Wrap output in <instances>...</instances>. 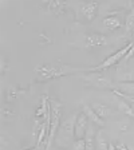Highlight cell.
<instances>
[{
	"mask_svg": "<svg viewBox=\"0 0 134 150\" xmlns=\"http://www.w3.org/2000/svg\"><path fill=\"white\" fill-rule=\"evenodd\" d=\"M86 67H72L70 64H40L39 67L35 69V74H36V79L35 82H47L50 79H55L59 76H65L69 74H75V72H84Z\"/></svg>",
	"mask_w": 134,
	"mask_h": 150,
	"instance_id": "1",
	"label": "cell"
},
{
	"mask_svg": "<svg viewBox=\"0 0 134 150\" xmlns=\"http://www.w3.org/2000/svg\"><path fill=\"white\" fill-rule=\"evenodd\" d=\"M78 114L70 115L65 122H62L59 125V129L56 131L55 141L59 147H66L69 145H72L71 141L75 138V121H77Z\"/></svg>",
	"mask_w": 134,
	"mask_h": 150,
	"instance_id": "2",
	"label": "cell"
},
{
	"mask_svg": "<svg viewBox=\"0 0 134 150\" xmlns=\"http://www.w3.org/2000/svg\"><path fill=\"white\" fill-rule=\"evenodd\" d=\"M131 47H133V42H130V43H128L125 47L119 48L117 52H114L110 56H107L106 59L103 60V62H101L99 64L94 66V67H86V69H84V72H101V71H103V70L110 69L111 66L118 64L121 60L125 59V56L128 55L129 50H130Z\"/></svg>",
	"mask_w": 134,
	"mask_h": 150,
	"instance_id": "3",
	"label": "cell"
},
{
	"mask_svg": "<svg viewBox=\"0 0 134 150\" xmlns=\"http://www.w3.org/2000/svg\"><path fill=\"white\" fill-rule=\"evenodd\" d=\"M89 86L97 88H105V90H114V84L107 76L102 74V72H84L81 76Z\"/></svg>",
	"mask_w": 134,
	"mask_h": 150,
	"instance_id": "4",
	"label": "cell"
},
{
	"mask_svg": "<svg viewBox=\"0 0 134 150\" xmlns=\"http://www.w3.org/2000/svg\"><path fill=\"white\" fill-rule=\"evenodd\" d=\"M83 46L86 48H94V47L110 46V38L103 34H87L84 36Z\"/></svg>",
	"mask_w": 134,
	"mask_h": 150,
	"instance_id": "5",
	"label": "cell"
},
{
	"mask_svg": "<svg viewBox=\"0 0 134 150\" xmlns=\"http://www.w3.org/2000/svg\"><path fill=\"white\" fill-rule=\"evenodd\" d=\"M98 8H99V4L97 1H89V3H83L79 8V13L84 18L86 22H91L97 18L98 15Z\"/></svg>",
	"mask_w": 134,
	"mask_h": 150,
	"instance_id": "6",
	"label": "cell"
},
{
	"mask_svg": "<svg viewBox=\"0 0 134 150\" xmlns=\"http://www.w3.org/2000/svg\"><path fill=\"white\" fill-rule=\"evenodd\" d=\"M89 118L84 112H81L77 117V121H75V139H81L84 138L86 135V131L89 127Z\"/></svg>",
	"mask_w": 134,
	"mask_h": 150,
	"instance_id": "7",
	"label": "cell"
},
{
	"mask_svg": "<svg viewBox=\"0 0 134 150\" xmlns=\"http://www.w3.org/2000/svg\"><path fill=\"white\" fill-rule=\"evenodd\" d=\"M97 129L94 123H90L84 135V142H86V150H94L95 147V137H97Z\"/></svg>",
	"mask_w": 134,
	"mask_h": 150,
	"instance_id": "8",
	"label": "cell"
},
{
	"mask_svg": "<svg viewBox=\"0 0 134 150\" xmlns=\"http://www.w3.org/2000/svg\"><path fill=\"white\" fill-rule=\"evenodd\" d=\"M83 112L87 115L89 121H91V123H94V125H97V126H101V127H103V126H105V121H103V119L98 115L97 112L94 111V109L91 106L84 105V106H83Z\"/></svg>",
	"mask_w": 134,
	"mask_h": 150,
	"instance_id": "9",
	"label": "cell"
},
{
	"mask_svg": "<svg viewBox=\"0 0 134 150\" xmlns=\"http://www.w3.org/2000/svg\"><path fill=\"white\" fill-rule=\"evenodd\" d=\"M91 107H93L94 111L97 112V114L103 119V121H105L106 118H109V117L113 115V110L110 109L107 105H105V103L95 102V103H93V105H91Z\"/></svg>",
	"mask_w": 134,
	"mask_h": 150,
	"instance_id": "10",
	"label": "cell"
},
{
	"mask_svg": "<svg viewBox=\"0 0 134 150\" xmlns=\"http://www.w3.org/2000/svg\"><path fill=\"white\" fill-rule=\"evenodd\" d=\"M116 79L118 83H123V82H134V71L123 67H118L117 69V76Z\"/></svg>",
	"mask_w": 134,
	"mask_h": 150,
	"instance_id": "11",
	"label": "cell"
},
{
	"mask_svg": "<svg viewBox=\"0 0 134 150\" xmlns=\"http://www.w3.org/2000/svg\"><path fill=\"white\" fill-rule=\"evenodd\" d=\"M117 109L119 112L125 114L129 118H134V110L130 106V103L126 102V99H122V98H117Z\"/></svg>",
	"mask_w": 134,
	"mask_h": 150,
	"instance_id": "12",
	"label": "cell"
},
{
	"mask_svg": "<svg viewBox=\"0 0 134 150\" xmlns=\"http://www.w3.org/2000/svg\"><path fill=\"white\" fill-rule=\"evenodd\" d=\"M103 24L109 30H117L122 27V22L119 20V18H116V16H106L103 19Z\"/></svg>",
	"mask_w": 134,
	"mask_h": 150,
	"instance_id": "13",
	"label": "cell"
},
{
	"mask_svg": "<svg viewBox=\"0 0 134 150\" xmlns=\"http://www.w3.org/2000/svg\"><path fill=\"white\" fill-rule=\"evenodd\" d=\"M48 130H50V125H48V122H43L39 127V134H38V144H36V147L40 146V144L44 142V138L48 137Z\"/></svg>",
	"mask_w": 134,
	"mask_h": 150,
	"instance_id": "14",
	"label": "cell"
},
{
	"mask_svg": "<svg viewBox=\"0 0 134 150\" xmlns=\"http://www.w3.org/2000/svg\"><path fill=\"white\" fill-rule=\"evenodd\" d=\"M116 90L121 91V93L126 94V95H134V82H123V83H118V87Z\"/></svg>",
	"mask_w": 134,
	"mask_h": 150,
	"instance_id": "15",
	"label": "cell"
},
{
	"mask_svg": "<svg viewBox=\"0 0 134 150\" xmlns=\"http://www.w3.org/2000/svg\"><path fill=\"white\" fill-rule=\"evenodd\" d=\"M46 4L48 7V9L54 13H60V12L63 13L66 9V4L60 3V1H46Z\"/></svg>",
	"mask_w": 134,
	"mask_h": 150,
	"instance_id": "16",
	"label": "cell"
},
{
	"mask_svg": "<svg viewBox=\"0 0 134 150\" xmlns=\"http://www.w3.org/2000/svg\"><path fill=\"white\" fill-rule=\"evenodd\" d=\"M134 30V6L130 8V12L126 16V23H125V31L131 32Z\"/></svg>",
	"mask_w": 134,
	"mask_h": 150,
	"instance_id": "17",
	"label": "cell"
},
{
	"mask_svg": "<svg viewBox=\"0 0 134 150\" xmlns=\"http://www.w3.org/2000/svg\"><path fill=\"white\" fill-rule=\"evenodd\" d=\"M95 144L98 145L99 150H107V146H109V142H107L102 135V131H98L97 137H95Z\"/></svg>",
	"mask_w": 134,
	"mask_h": 150,
	"instance_id": "18",
	"label": "cell"
},
{
	"mask_svg": "<svg viewBox=\"0 0 134 150\" xmlns=\"http://www.w3.org/2000/svg\"><path fill=\"white\" fill-rule=\"evenodd\" d=\"M72 150H86V142H84V138L81 139H75L71 145Z\"/></svg>",
	"mask_w": 134,
	"mask_h": 150,
	"instance_id": "19",
	"label": "cell"
},
{
	"mask_svg": "<svg viewBox=\"0 0 134 150\" xmlns=\"http://www.w3.org/2000/svg\"><path fill=\"white\" fill-rule=\"evenodd\" d=\"M18 97V90H16L15 87H9L8 91H7V100H13L15 98Z\"/></svg>",
	"mask_w": 134,
	"mask_h": 150,
	"instance_id": "20",
	"label": "cell"
},
{
	"mask_svg": "<svg viewBox=\"0 0 134 150\" xmlns=\"http://www.w3.org/2000/svg\"><path fill=\"white\" fill-rule=\"evenodd\" d=\"M113 91H114V94H116V95H118V97H121V98H125V99H128V100H130V102L134 103V98L133 97H130V95H126V94L121 93V91H118V90H113Z\"/></svg>",
	"mask_w": 134,
	"mask_h": 150,
	"instance_id": "21",
	"label": "cell"
},
{
	"mask_svg": "<svg viewBox=\"0 0 134 150\" xmlns=\"http://www.w3.org/2000/svg\"><path fill=\"white\" fill-rule=\"evenodd\" d=\"M117 150H129L128 149V146H125V145H118V146H117Z\"/></svg>",
	"mask_w": 134,
	"mask_h": 150,
	"instance_id": "22",
	"label": "cell"
},
{
	"mask_svg": "<svg viewBox=\"0 0 134 150\" xmlns=\"http://www.w3.org/2000/svg\"><path fill=\"white\" fill-rule=\"evenodd\" d=\"M107 150H117V147L114 146L113 144H109V146H107Z\"/></svg>",
	"mask_w": 134,
	"mask_h": 150,
	"instance_id": "23",
	"label": "cell"
},
{
	"mask_svg": "<svg viewBox=\"0 0 134 150\" xmlns=\"http://www.w3.org/2000/svg\"><path fill=\"white\" fill-rule=\"evenodd\" d=\"M129 150H134V145H130V146H128Z\"/></svg>",
	"mask_w": 134,
	"mask_h": 150,
	"instance_id": "24",
	"label": "cell"
},
{
	"mask_svg": "<svg viewBox=\"0 0 134 150\" xmlns=\"http://www.w3.org/2000/svg\"><path fill=\"white\" fill-rule=\"evenodd\" d=\"M28 150H39V147L35 146V147H31V149H28Z\"/></svg>",
	"mask_w": 134,
	"mask_h": 150,
	"instance_id": "25",
	"label": "cell"
},
{
	"mask_svg": "<svg viewBox=\"0 0 134 150\" xmlns=\"http://www.w3.org/2000/svg\"><path fill=\"white\" fill-rule=\"evenodd\" d=\"M59 150H65V149H59Z\"/></svg>",
	"mask_w": 134,
	"mask_h": 150,
	"instance_id": "26",
	"label": "cell"
}]
</instances>
